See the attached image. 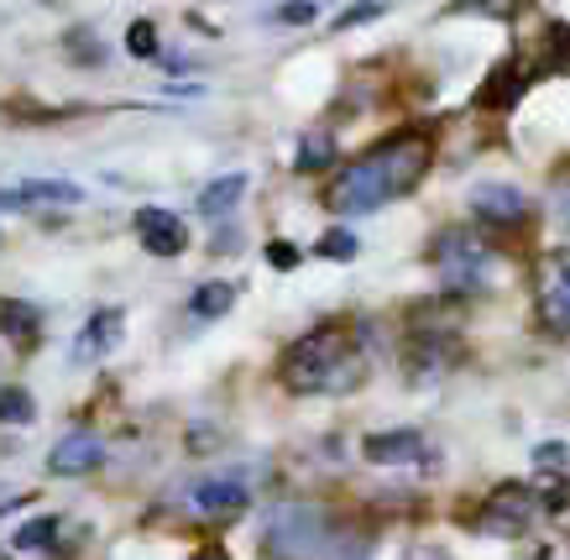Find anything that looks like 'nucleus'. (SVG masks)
Instances as JSON below:
<instances>
[{
  "instance_id": "4be33fe9",
  "label": "nucleus",
  "mask_w": 570,
  "mask_h": 560,
  "mask_svg": "<svg viewBox=\"0 0 570 560\" xmlns=\"http://www.w3.org/2000/svg\"><path fill=\"white\" fill-rule=\"evenodd\" d=\"M314 17H320V6H314V0H298V6H273V11H267V21H277V27H309Z\"/></svg>"
},
{
  "instance_id": "1a4fd4ad",
  "label": "nucleus",
  "mask_w": 570,
  "mask_h": 560,
  "mask_svg": "<svg viewBox=\"0 0 570 560\" xmlns=\"http://www.w3.org/2000/svg\"><path fill=\"white\" fill-rule=\"evenodd\" d=\"M362 455L372 466H409L424 455V430H377V435H366Z\"/></svg>"
},
{
  "instance_id": "bb28decb",
  "label": "nucleus",
  "mask_w": 570,
  "mask_h": 560,
  "mask_svg": "<svg viewBox=\"0 0 570 560\" xmlns=\"http://www.w3.org/2000/svg\"><path fill=\"white\" fill-rule=\"evenodd\" d=\"M168 95H178V100H199L205 89H199V85H168Z\"/></svg>"
},
{
  "instance_id": "9b49d317",
  "label": "nucleus",
  "mask_w": 570,
  "mask_h": 560,
  "mask_svg": "<svg viewBox=\"0 0 570 560\" xmlns=\"http://www.w3.org/2000/svg\"><path fill=\"white\" fill-rule=\"evenodd\" d=\"M0 331L17 341V351H32L37 331H42V310L27 304V298H6V304H0Z\"/></svg>"
},
{
  "instance_id": "dca6fc26",
  "label": "nucleus",
  "mask_w": 570,
  "mask_h": 560,
  "mask_svg": "<svg viewBox=\"0 0 570 560\" xmlns=\"http://www.w3.org/2000/svg\"><path fill=\"white\" fill-rule=\"evenodd\" d=\"M330 163H335V137H330V131H309V137H298V153H294L298 174H325Z\"/></svg>"
},
{
  "instance_id": "393cba45",
  "label": "nucleus",
  "mask_w": 570,
  "mask_h": 560,
  "mask_svg": "<svg viewBox=\"0 0 570 560\" xmlns=\"http://www.w3.org/2000/svg\"><path fill=\"white\" fill-rule=\"evenodd\" d=\"M262 257H267L277 273H294V267L304 263V252H298L294 242H267V246H262Z\"/></svg>"
},
{
  "instance_id": "f8f14e48",
  "label": "nucleus",
  "mask_w": 570,
  "mask_h": 560,
  "mask_svg": "<svg viewBox=\"0 0 570 560\" xmlns=\"http://www.w3.org/2000/svg\"><path fill=\"white\" fill-rule=\"evenodd\" d=\"M523 85H529V79L519 73V63H498V69L487 73V85L476 89V106H482V110H502V106H513V100L523 95Z\"/></svg>"
},
{
  "instance_id": "aec40b11",
  "label": "nucleus",
  "mask_w": 570,
  "mask_h": 560,
  "mask_svg": "<svg viewBox=\"0 0 570 560\" xmlns=\"http://www.w3.org/2000/svg\"><path fill=\"white\" fill-rule=\"evenodd\" d=\"M52 534H58V519H52V513H37L32 524L17 529V540H11V544H17L21 556H27V550H42V544H52Z\"/></svg>"
},
{
  "instance_id": "f03ea898",
  "label": "nucleus",
  "mask_w": 570,
  "mask_h": 560,
  "mask_svg": "<svg viewBox=\"0 0 570 560\" xmlns=\"http://www.w3.org/2000/svg\"><path fill=\"white\" fill-rule=\"evenodd\" d=\"M366 377V335L356 325L325 320L283 356L288 393H356Z\"/></svg>"
},
{
  "instance_id": "6ab92c4d",
  "label": "nucleus",
  "mask_w": 570,
  "mask_h": 560,
  "mask_svg": "<svg viewBox=\"0 0 570 560\" xmlns=\"http://www.w3.org/2000/svg\"><path fill=\"white\" fill-rule=\"evenodd\" d=\"M314 257H325V263H351L356 257V236L346 226H330L320 242H314Z\"/></svg>"
},
{
  "instance_id": "412c9836",
  "label": "nucleus",
  "mask_w": 570,
  "mask_h": 560,
  "mask_svg": "<svg viewBox=\"0 0 570 560\" xmlns=\"http://www.w3.org/2000/svg\"><path fill=\"white\" fill-rule=\"evenodd\" d=\"M126 53L131 58H157V27L153 21H131V27H126Z\"/></svg>"
},
{
  "instance_id": "20e7f679",
  "label": "nucleus",
  "mask_w": 570,
  "mask_h": 560,
  "mask_svg": "<svg viewBox=\"0 0 570 560\" xmlns=\"http://www.w3.org/2000/svg\"><path fill=\"white\" fill-rule=\"evenodd\" d=\"M131 226H137V242H141V252L147 257H178L184 246H189V226L178 220L174 210H157V205H147V210H137L131 215Z\"/></svg>"
},
{
  "instance_id": "4468645a",
  "label": "nucleus",
  "mask_w": 570,
  "mask_h": 560,
  "mask_svg": "<svg viewBox=\"0 0 570 560\" xmlns=\"http://www.w3.org/2000/svg\"><path fill=\"white\" fill-rule=\"evenodd\" d=\"M230 304H236V283H225V278L199 283V288H194V298H189L194 320H220V315H230Z\"/></svg>"
},
{
  "instance_id": "ddd939ff",
  "label": "nucleus",
  "mask_w": 570,
  "mask_h": 560,
  "mask_svg": "<svg viewBox=\"0 0 570 560\" xmlns=\"http://www.w3.org/2000/svg\"><path fill=\"white\" fill-rule=\"evenodd\" d=\"M85 189L79 184H63V178H32L17 189V205H79Z\"/></svg>"
},
{
  "instance_id": "2eb2a0df",
  "label": "nucleus",
  "mask_w": 570,
  "mask_h": 560,
  "mask_svg": "<svg viewBox=\"0 0 570 560\" xmlns=\"http://www.w3.org/2000/svg\"><path fill=\"white\" fill-rule=\"evenodd\" d=\"M242 194H246V174H225V178H215L205 194H199V215H225V210H236L242 205Z\"/></svg>"
},
{
  "instance_id": "9d476101",
  "label": "nucleus",
  "mask_w": 570,
  "mask_h": 560,
  "mask_svg": "<svg viewBox=\"0 0 570 560\" xmlns=\"http://www.w3.org/2000/svg\"><path fill=\"white\" fill-rule=\"evenodd\" d=\"M246 488L242 482H199L194 488V508L199 513H209V519H236V513H246Z\"/></svg>"
},
{
  "instance_id": "423d86ee",
  "label": "nucleus",
  "mask_w": 570,
  "mask_h": 560,
  "mask_svg": "<svg viewBox=\"0 0 570 560\" xmlns=\"http://www.w3.org/2000/svg\"><path fill=\"white\" fill-rule=\"evenodd\" d=\"M100 461H105L100 435H95V430H69V435L48 451V472L52 477H85V472H95Z\"/></svg>"
},
{
  "instance_id": "b1692460",
  "label": "nucleus",
  "mask_w": 570,
  "mask_h": 560,
  "mask_svg": "<svg viewBox=\"0 0 570 560\" xmlns=\"http://www.w3.org/2000/svg\"><path fill=\"white\" fill-rule=\"evenodd\" d=\"M534 466L544 477H554V482H560V477H566V440H550V445H539L534 451Z\"/></svg>"
},
{
  "instance_id": "a878e982",
  "label": "nucleus",
  "mask_w": 570,
  "mask_h": 560,
  "mask_svg": "<svg viewBox=\"0 0 570 560\" xmlns=\"http://www.w3.org/2000/svg\"><path fill=\"white\" fill-rule=\"evenodd\" d=\"M69 42H73V48H85V53H79V58H73V63H100V58H105V48H100V37H95V32H73L69 37Z\"/></svg>"
},
{
  "instance_id": "cd10ccee",
  "label": "nucleus",
  "mask_w": 570,
  "mask_h": 560,
  "mask_svg": "<svg viewBox=\"0 0 570 560\" xmlns=\"http://www.w3.org/2000/svg\"><path fill=\"white\" fill-rule=\"evenodd\" d=\"M194 560H225V550H199Z\"/></svg>"
},
{
  "instance_id": "f257e3e1",
  "label": "nucleus",
  "mask_w": 570,
  "mask_h": 560,
  "mask_svg": "<svg viewBox=\"0 0 570 560\" xmlns=\"http://www.w3.org/2000/svg\"><path fill=\"white\" fill-rule=\"evenodd\" d=\"M430 158H434V141L419 137V131L377 141V147L362 153L351 168H341V178H335L325 194V205L335 215L382 210V205H393V199H403V194L414 189L419 178H424V168H430Z\"/></svg>"
},
{
  "instance_id": "a211bd4d",
  "label": "nucleus",
  "mask_w": 570,
  "mask_h": 560,
  "mask_svg": "<svg viewBox=\"0 0 570 560\" xmlns=\"http://www.w3.org/2000/svg\"><path fill=\"white\" fill-rule=\"evenodd\" d=\"M32 420H37L32 393L17 383H0V424H32Z\"/></svg>"
},
{
  "instance_id": "39448f33",
  "label": "nucleus",
  "mask_w": 570,
  "mask_h": 560,
  "mask_svg": "<svg viewBox=\"0 0 570 560\" xmlns=\"http://www.w3.org/2000/svg\"><path fill=\"white\" fill-rule=\"evenodd\" d=\"M466 205L476 215V226H519L523 215H529V199L513 184H476L466 194Z\"/></svg>"
},
{
  "instance_id": "f3484780",
  "label": "nucleus",
  "mask_w": 570,
  "mask_h": 560,
  "mask_svg": "<svg viewBox=\"0 0 570 560\" xmlns=\"http://www.w3.org/2000/svg\"><path fill=\"white\" fill-rule=\"evenodd\" d=\"M554 288H544V320H550L554 335H566V310H570V273H566V257H554Z\"/></svg>"
},
{
  "instance_id": "5701e85b",
  "label": "nucleus",
  "mask_w": 570,
  "mask_h": 560,
  "mask_svg": "<svg viewBox=\"0 0 570 560\" xmlns=\"http://www.w3.org/2000/svg\"><path fill=\"white\" fill-rule=\"evenodd\" d=\"M382 17H387V6L362 0V6H351V11H341V17H335V32H351V27H366V21H382Z\"/></svg>"
},
{
  "instance_id": "0eeeda50",
  "label": "nucleus",
  "mask_w": 570,
  "mask_h": 560,
  "mask_svg": "<svg viewBox=\"0 0 570 560\" xmlns=\"http://www.w3.org/2000/svg\"><path fill=\"white\" fill-rule=\"evenodd\" d=\"M126 335V315L121 310H95L85 320V331L73 335V362H105L110 351L121 346Z\"/></svg>"
},
{
  "instance_id": "7ed1b4c3",
  "label": "nucleus",
  "mask_w": 570,
  "mask_h": 560,
  "mask_svg": "<svg viewBox=\"0 0 570 560\" xmlns=\"http://www.w3.org/2000/svg\"><path fill=\"white\" fill-rule=\"evenodd\" d=\"M539 498L523 482H508V488H498L492 498H487L482 508H476V519H471V529L476 534H492V540H519V534H529V529L539 524Z\"/></svg>"
},
{
  "instance_id": "6e6552de",
  "label": "nucleus",
  "mask_w": 570,
  "mask_h": 560,
  "mask_svg": "<svg viewBox=\"0 0 570 560\" xmlns=\"http://www.w3.org/2000/svg\"><path fill=\"white\" fill-rule=\"evenodd\" d=\"M267 544H273L283 560H309L314 544H320V529H314V513H277L273 529H267Z\"/></svg>"
}]
</instances>
